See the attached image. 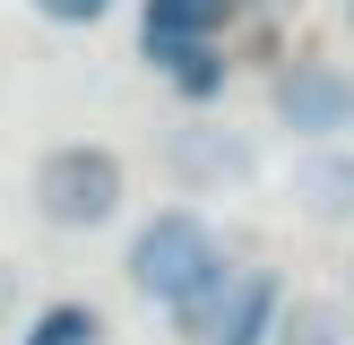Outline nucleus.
Returning a JSON list of instances; mask_svg holds the SVG:
<instances>
[{"instance_id": "nucleus-1", "label": "nucleus", "mask_w": 354, "mask_h": 345, "mask_svg": "<svg viewBox=\"0 0 354 345\" xmlns=\"http://www.w3.org/2000/svg\"><path fill=\"white\" fill-rule=\"evenodd\" d=\"M216 268H225V241H216V224H207L199 207H156V216H138L130 250H121L130 293H138V302H156V310L190 302Z\"/></svg>"}, {"instance_id": "nucleus-2", "label": "nucleus", "mask_w": 354, "mask_h": 345, "mask_svg": "<svg viewBox=\"0 0 354 345\" xmlns=\"http://www.w3.org/2000/svg\"><path fill=\"white\" fill-rule=\"evenodd\" d=\"M26 199H35V216H44L52 233H104V224L121 216V199H130V164H121L113 147H95V138H69V147L35 155Z\"/></svg>"}, {"instance_id": "nucleus-3", "label": "nucleus", "mask_w": 354, "mask_h": 345, "mask_svg": "<svg viewBox=\"0 0 354 345\" xmlns=\"http://www.w3.org/2000/svg\"><path fill=\"white\" fill-rule=\"evenodd\" d=\"M346 95H354V78H346V69H328V61H286V69H277V86H268L277 130H294L303 147H337Z\"/></svg>"}, {"instance_id": "nucleus-4", "label": "nucleus", "mask_w": 354, "mask_h": 345, "mask_svg": "<svg viewBox=\"0 0 354 345\" xmlns=\"http://www.w3.org/2000/svg\"><path fill=\"white\" fill-rule=\"evenodd\" d=\"M286 190L303 224H354V147H303L286 164Z\"/></svg>"}, {"instance_id": "nucleus-5", "label": "nucleus", "mask_w": 354, "mask_h": 345, "mask_svg": "<svg viewBox=\"0 0 354 345\" xmlns=\"http://www.w3.org/2000/svg\"><path fill=\"white\" fill-rule=\"evenodd\" d=\"M242 172H251V147H242L234 130H182L173 138V181L199 199V190H234Z\"/></svg>"}, {"instance_id": "nucleus-6", "label": "nucleus", "mask_w": 354, "mask_h": 345, "mask_svg": "<svg viewBox=\"0 0 354 345\" xmlns=\"http://www.w3.org/2000/svg\"><path fill=\"white\" fill-rule=\"evenodd\" d=\"M268 345H354V302L346 293H286Z\"/></svg>"}, {"instance_id": "nucleus-7", "label": "nucleus", "mask_w": 354, "mask_h": 345, "mask_svg": "<svg viewBox=\"0 0 354 345\" xmlns=\"http://www.w3.org/2000/svg\"><path fill=\"white\" fill-rule=\"evenodd\" d=\"M242 0H147V26H138V43H216L225 26H234Z\"/></svg>"}, {"instance_id": "nucleus-8", "label": "nucleus", "mask_w": 354, "mask_h": 345, "mask_svg": "<svg viewBox=\"0 0 354 345\" xmlns=\"http://www.w3.org/2000/svg\"><path fill=\"white\" fill-rule=\"evenodd\" d=\"M147 61L165 69V86H173L182 103H216V95H225V78H234L216 43H147Z\"/></svg>"}, {"instance_id": "nucleus-9", "label": "nucleus", "mask_w": 354, "mask_h": 345, "mask_svg": "<svg viewBox=\"0 0 354 345\" xmlns=\"http://www.w3.org/2000/svg\"><path fill=\"white\" fill-rule=\"evenodd\" d=\"M277 310H286V285H277V268H242L234 310H225V337H216V345H268Z\"/></svg>"}, {"instance_id": "nucleus-10", "label": "nucleus", "mask_w": 354, "mask_h": 345, "mask_svg": "<svg viewBox=\"0 0 354 345\" xmlns=\"http://www.w3.org/2000/svg\"><path fill=\"white\" fill-rule=\"evenodd\" d=\"M234 285H242V268L225 259L190 302H173V337H182V345H216V337H225V310H234Z\"/></svg>"}, {"instance_id": "nucleus-11", "label": "nucleus", "mask_w": 354, "mask_h": 345, "mask_svg": "<svg viewBox=\"0 0 354 345\" xmlns=\"http://www.w3.org/2000/svg\"><path fill=\"white\" fill-rule=\"evenodd\" d=\"M17 345H104V310L95 302H44Z\"/></svg>"}, {"instance_id": "nucleus-12", "label": "nucleus", "mask_w": 354, "mask_h": 345, "mask_svg": "<svg viewBox=\"0 0 354 345\" xmlns=\"http://www.w3.org/2000/svg\"><path fill=\"white\" fill-rule=\"evenodd\" d=\"M44 26H104L113 17V0H26Z\"/></svg>"}, {"instance_id": "nucleus-13", "label": "nucleus", "mask_w": 354, "mask_h": 345, "mask_svg": "<svg viewBox=\"0 0 354 345\" xmlns=\"http://www.w3.org/2000/svg\"><path fill=\"white\" fill-rule=\"evenodd\" d=\"M17 319V259H0V328Z\"/></svg>"}, {"instance_id": "nucleus-14", "label": "nucleus", "mask_w": 354, "mask_h": 345, "mask_svg": "<svg viewBox=\"0 0 354 345\" xmlns=\"http://www.w3.org/2000/svg\"><path fill=\"white\" fill-rule=\"evenodd\" d=\"M346 130H354V95H346Z\"/></svg>"}, {"instance_id": "nucleus-15", "label": "nucleus", "mask_w": 354, "mask_h": 345, "mask_svg": "<svg viewBox=\"0 0 354 345\" xmlns=\"http://www.w3.org/2000/svg\"><path fill=\"white\" fill-rule=\"evenodd\" d=\"M346 26H354V0H346Z\"/></svg>"}, {"instance_id": "nucleus-16", "label": "nucleus", "mask_w": 354, "mask_h": 345, "mask_svg": "<svg viewBox=\"0 0 354 345\" xmlns=\"http://www.w3.org/2000/svg\"><path fill=\"white\" fill-rule=\"evenodd\" d=\"M346 302H354V293H346Z\"/></svg>"}]
</instances>
